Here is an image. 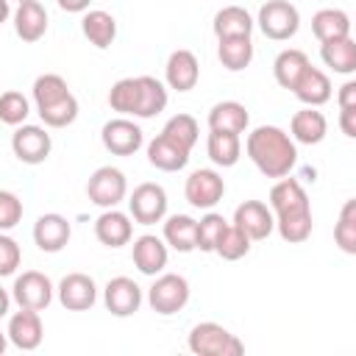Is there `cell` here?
Returning a JSON list of instances; mask_svg holds the SVG:
<instances>
[{"instance_id":"b9f144b4","label":"cell","mask_w":356,"mask_h":356,"mask_svg":"<svg viewBox=\"0 0 356 356\" xmlns=\"http://www.w3.org/2000/svg\"><path fill=\"white\" fill-rule=\"evenodd\" d=\"M19 261H22V250H19V245H17V239H11L6 231L0 234V275H14L17 273V267H19Z\"/></svg>"},{"instance_id":"603a6c76","label":"cell","mask_w":356,"mask_h":356,"mask_svg":"<svg viewBox=\"0 0 356 356\" xmlns=\"http://www.w3.org/2000/svg\"><path fill=\"white\" fill-rule=\"evenodd\" d=\"M248 125H250V114L239 100H220L209 108V131L245 134Z\"/></svg>"},{"instance_id":"bcb514c9","label":"cell","mask_w":356,"mask_h":356,"mask_svg":"<svg viewBox=\"0 0 356 356\" xmlns=\"http://www.w3.org/2000/svg\"><path fill=\"white\" fill-rule=\"evenodd\" d=\"M339 131L348 139H356V106L353 108H339Z\"/></svg>"},{"instance_id":"4316f807","label":"cell","mask_w":356,"mask_h":356,"mask_svg":"<svg viewBox=\"0 0 356 356\" xmlns=\"http://www.w3.org/2000/svg\"><path fill=\"white\" fill-rule=\"evenodd\" d=\"M350 28H353V22L342 8H320L312 17V33L317 36L320 44L350 36Z\"/></svg>"},{"instance_id":"8d00e7d4","label":"cell","mask_w":356,"mask_h":356,"mask_svg":"<svg viewBox=\"0 0 356 356\" xmlns=\"http://www.w3.org/2000/svg\"><path fill=\"white\" fill-rule=\"evenodd\" d=\"M161 134H164V136H170L172 142H178L181 147L192 150V147L197 145L200 128H197V120H195L192 114H175V117H170V120L164 122Z\"/></svg>"},{"instance_id":"f1b7e54d","label":"cell","mask_w":356,"mask_h":356,"mask_svg":"<svg viewBox=\"0 0 356 356\" xmlns=\"http://www.w3.org/2000/svg\"><path fill=\"white\" fill-rule=\"evenodd\" d=\"M217 58L228 72H242L253 61V39L250 36H225L217 39Z\"/></svg>"},{"instance_id":"9a60e30c","label":"cell","mask_w":356,"mask_h":356,"mask_svg":"<svg viewBox=\"0 0 356 356\" xmlns=\"http://www.w3.org/2000/svg\"><path fill=\"white\" fill-rule=\"evenodd\" d=\"M6 337L19 350H36L42 345V337H44V325H42L39 312L36 309H19V312H14L8 317Z\"/></svg>"},{"instance_id":"8fae6325","label":"cell","mask_w":356,"mask_h":356,"mask_svg":"<svg viewBox=\"0 0 356 356\" xmlns=\"http://www.w3.org/2000/svg\"><path fill=\"white\" fill-rule=\"evenodd\" d=\"M56 298L67 312H89L97 303V284L86 273H67L56 286Z\"/></svg>"},{"instance_id":"d6986e66","label":"cell","mask_w":356,"mask_h":356,"mask_svg":"<svg viewBox=\"0 0 356 356\" xmlns=\"http://www.w3.org/2000/svg\"><path fill=\"white\" fill-rule=\"evenodd\" d=\"M270 209L275 211V217L281 214H298V211H312L309 206V195L303 189V184L298 178H278L270 189Z\"/></svg>"},{"instance_id":"ac0fdd59","label":"cell","mask_w":356,"mask_h":356,"mask_svg":"<svg viewBox=\"0 0 356 356\" xmlns=\"http://www.w3.org/2000/svg\"><path fill=\"white\" fill-rule=\"evenodd\" d=\"M134 217L120 209H103V214L95 220V236L106 248H122L134 239Z\"/></svg>"},{"instance_id":"836d02e7","label":"cell","mask_w":356,"mask_h":356,"mask_svg":"<svg viewBox=\"0 0 356 356\" xmlns=\"http://www.w3.org/2000/svg\"><path fill=\"white\" fill-rule=\"evenodd\" d=\"M108 106L111 111L122 117H136L139 108V78H120L108 89Z\"/></svg>"},{"instance_id":"5b68a950","label":"cell","mask_w":356,"mask_h":356,"mask_svg":"<svg viewBox=\"0 0 356 356\" xmlns=\"http://www.w3.org/2000/svg\"><path fill=\"white\" fill-rule=\"evenodd\" d=\"M86 195L95 206L100 209H117V203L125 200L128 195V181H125V172L106 164V167H97L89 181H86Z\"/></svg>"},{"instance_id":"7c38bea8","label":"cell","mask_w":356,"mask_h":356,"mask_svg":"<svg viewBox=\"0 0 356 356\" xmlns=\"http://www.w3.org/2000/svg\"><path fill=\"white\" fill-rule=\"evenodd\" d=\"M131 259H134V267L142 273V275H161L164 267H167V259H170V245L164 242V236H156V234H142L134 239V250H131Z\"/></svg>"},{"instance_id":"4dcf8cb0","label":"cell","mask_w":356,"mask_h":356,"mask_svg":"<svg viewBox=\"0 0 356 356\" xmlns=\"http://www.w3.org/2000/svg\"><path fill=\"white\" fill-rule=\"evenodd\" d=\"M309 70V56L303 53V50H298V47H286V50H281L278 56H275V61H273V75H275V81H278V86H284V89H295V83L300 81V75Z\"/></svg>"},{"instance_id":"52a82bcc","label":"cell","mask_w":356,"mask_h":356,"mask_svg":"<svg viewBox=\"0 0 356 356\" xmlns=\"http://www.w3.org/2000/svg\"><path fill=\"white\" fill-rule=\"evenodd\" d=\"M128 214L139 225H153L167 217V192L161 184L145 181L139 184L128 197Z\"/></svg>"},{"instance_id":"74e56055","label":"cell","mask_w":356,"mask_h":356,"mask_svg":"<svg viewBox=\"0 0 356 356\" xmlns=\"http://www.w3.org/2000/svg\"><path fill=\"white\" fill-rule=\"evenodd\" d=\"M250 242H253V239H250L239 225L228 222V228L222 231V236H220L214 253H217L220 259H225V261H236V259H242V256L250 253Z\"/></svg>"},{"instance_id":"8992f818","label":"cell","mask_w":356,"mask_h":356,"mask_svg":"<svg viewBox=\"0 0 356 356\" xmlns=\"http://www.w3.org/2000/svg\"><path fill=\"white\" fill-rule=\"evenodd\" d=\"M53 295H56V286L53 281L39 273V270H25L22 275L14 278L11 284V298L19 309H36V312H44L50 303H53Z\"/></svg>"},{"instance_id":"d6a6232c","label":"cell","mask_w":356,"mask_h":356,"mask_svg":"<svg viewBox=\"0 0 356 356\" xmlns=\"http://www.w3.org/2000/svg\"><path fill=\"white\" fill-rule=\"evenodd\" d=\"M167 108V86L153 75H139V120H150Z\"/></svg>"},{"instance_id":"60d3db41","label":"cell","mask_w":356,"mask_h":356,"mask_svg":"<svg viewBox=\"0 0 356 356\" xmlns=\"http://www.w3.org/2000/svg\"><path fill=\"white\" fill-rule=\"evenodd\" d=\"M28 114H31V103H28V97L22 92H14V89L3 92V97H0V120L6 125L17 128V125H22L28 120Z\"/></svg>"},{"instance_id":"f35d334b","label":"cell","mask_w":356,"mask_h":356,"mask_svg":"<svg viewBox=\"0 0 356 356\" xmlns=\"http://www.w3.org/2000/svg\"><path fill=\"white\" fill-rule=\"evenodd\" d=\"M225 228H228V220L222 214H217V211H209L206 217H200L197 220V250L214 253Z\"/></svg>"},{"instance_id":"2e32d148","label":"cell","mask_w":356,"mask_h":356,"mask_svg":"<svg viewBox=\"0 0 356 356\" xmlns=\"http://www.w3.org/2000/svg\"><path fill=\"white\" fill-rule=\"evenodd\" d=\"M72 236V225L64 214H56V211H47L42 214L36 222H33V242L42 253H58L67 248Z\"/></svg>"},{"instance_id":"ba28073f","label":"cell","mask_w":356,"mask_h":356,"mask_svg":"<svg viewBox=\"0 0 356 356\" xmlns=\"http://www.w3.org/2000/svg\"><path fill=\"white\" fill-rule=\"evenodd\" d=\"M222 195H225V181L217 170H209V167L189 172L184 184V197L195 209H214L222 200Z\"/></svg>"},{"instance_id":"9c48e42d","label":"cell","mask_w":356,"mask_h":356,"mask_svg":"<svg viewBox=\"0 0 356 356\" xmlns=\"http://www.w3.org/2000/svg\"><path fill=\"white\" fill-rule=\"evenodd\" d=\"M100 142L111 156H134L145 145V134L134 120L120 114V117H114V120H108L103 125Z\"/></svg>"},{"instance_id":"44dd1931","label":"cell","mask_w":356,"mask_h":356,"mask_svg":"<svg viewBox=\"0 0 356 356\" xmlns=\"http://www.w3.org/2000/svg\"><path fill=\"white\" fill-rule=\"evenodd\" d=\"M11 22H14V31L22 42H39L47 33V11L39 0L17 3V11H14Z\"/></svg>"},{"instance_id":"30bf717a","label":"cell","mask_w":356,"mask_h":356,"mask_svg":"<svg viewBox=\"0 0 356 356\" xmlns=\"http://www.w3.org/2000/svg\"><path fill=\"white\" fill-rule=\"evenodd\" d=\"M11 150L22 164H42L53 150V139L42 125H17L11 134Z\"/></svg>"},{"instance_id":"3957f363","label":"cell","mask_w":356,"mask_h":356,"mask_svg":"<svg viewBox=\"0 0 356 356\" xmlns=\"http://www.w3.org/2000/svg\"><path fill=\"white\" fill-rule=\"evenodd\" d=\"M259 31L273 42H286L300 28V11L289 0H267L256 17Z\"/></svg>"},{"instance_id":"e575fe53","label":"cell","mask_w":356,"mask_h":356,"mask_svg":"<svg viewBox=\"0 0 356 356\" xmlns=\"http://www.w3.org/2000/svg\"><path fill=\"white\" fill-rule=\"evenodd\" d=\"M31 92H33V103H36V111H39V108H47V106L64 100L70 95V86H67V81L61 75L44 72V75H39L33 81V89Z\"/></svg>"},{"instance_id":"ab89813d","label":"cell","mask_w":356,"mask_h":356,"mask_svg":"<svg viewBox=\"0 0 356 356\" xmlns=\"http://www.w3.org/2000/svg\"><path fill=\"white\" fill-rule=\"evenodd\" d=\"M39 117H42V122L47 128H67V125H72L78 120V100H75V95L70 92L64 100H58V103H53L47 108H39Z\"/></svg>"},{"instance_id":"83f0119b","label":"cell","mask_w":356,"mask_h":356,"mask_svg":"<svg viewBox=\"0 0 356 356\" xmlns=\"http://www.w3.org/2000/svg\"><path fill=\"white\" fill-rule=\"evenodd\" d=\"M295 97L303 103V106H323V103H328L331 100V81H328V75L323 72V70H317V67H312L309 64V70L300 75V81L295 83Z\"/></svg>"},{"instance_id":"ee69618b","label":"cell","mask_w":356,"mask_h":356,"mask_svg":"<svg viewBox=\"0 0 356 356\" xmlns=\"http://www.w3.org/2000/svg\"><path fill=\"white\" fill-rule=\"evenodd\" d=\"M334 242L342 253H350L356 256V225L353 222H345V220H337L334 225Z\"/></svg>"},{"instance_id":"681fc988","label":"cell","mask_w":356,"mask_h":356,"mask_svg":"<svg viewBox=\"0 0 356 356\" xmlns=\"http://www.w3.org/2000/svg\"><path fill=\"white\" fill-rule=\"evenodd\" d=\"M14 3H25V0H14Z\"/></svg>"},{"instance_id":"1f68e13d","label":"cell","mask_w":356,"mask_h":356,"mask_svg":"<svg viewBox=\"0 0 356 356\" xmlns=\"http://www.w3.org/2000/svg\"><path fill=\"white\" fill-rule=\"evenodd\" d=\"M206 153L217 167H234L242 156V139L231 131H209Z\"/></svg>"},{"instance_id":"cb8c5ba5","label":"cell","mask_w":356,"mask_h":356,"mask_svg":"<svg viewBox=\"0 0 356 356\" xmlns=\"http://www.w3.org/2000/svg\"><path fill=\"white\" fill-rule=\"evenodd\" d=\"M81 31L89 39V44H95L97 50H106L117 39V19L108 11H103V8H92V11L83 14Z\"/></svg>"},{"instance_id":"d590c367","label":"cell","mask_w":356,"mask_h":356,"mask_svg":"<svg viewBox=\"0 0 356 356\" xmlns=\"http://www.w3.org/2000/svg\"><path fill=\"white\" fill-rule=\"evenodd\" d=\"M312 228H314L312 211H298V214H281V217H275V231L289 245L306 242L312 236Z\"/></svg>"},{"instance_id":"6da1fadb","label":"cell","mask_w":356,"mask_h":356,"mask_svg":"<svg viewBox=\"0 0 356 356\" xmlns=\"http://www.w3.org/2000/svg\"><path fill=\"white\" fill-rule=\"evenodd\" d=\"M245 153L256 170L267 178H284L298 164V147L292 134L278 125H259L245 139Z\"/></svg>"},{"instance_id":"c3c4849f","label":"cell","mask_w":356,"mask_h":356,"mask_svg":"<svg viewBox=\"0 0 356 356\" xmlns=\"http://www.w3.org/2000/svg\"><path fill=\"white\" fill-rule=\"evenodd\" d=\"M339 220H345V222H353V225H356V197H350V200H345V203H342V209H339Z\"/></svg>"},{"instance_id":"4fadbf2b","label":"cell","mask_w":356,"mask_h":356,"mask_svg":"<svg viewBox=\"0 0 356 356\" xmlns=\"http://www.w3.org/2000/svg\"><path fill=\"white\" fill-rule=\"evenodd\" d=\"M103 303L114 317H131L142 306V286L128 275H117L103 286Z\"/></svg>"},{"instance_id":"7a4b0ae2","label":"cell","mask_w":356,"mask_h":356,"mask_svg":"<svg viewBox=\"0 0 356 356\" xmlns=\"http://www.w3.org/2000/svg\"><path fill=\"white\" fill-rule=\"evenodd\" d=\"M186 345L197 356H239L245 350V345L236 339V334H231L225 325L211 323V320L192 325Z\"/></svg>"},{"instance_id":"7402d4cb","label":"cell","mask_w":356,"mask_h":356,"mask_svg":"<svg viewBox=\"0 0 356 356\" xmlns=\"http://www.w3.org/2000/svg\"><path fill=\"white\" fill-rule=\"evenodd\" d=\"M289 134L300 145H320L325 139V134H328V122H325L323 111H317L314 106H306V108L292 114Z\"/></svg>"},{"instance_id":"e0dca14e","label":"cell","mask_w":356,"mask_h":356,"mask_svg":"<svg viewBox=\"0 0 356 356\" xmlns=\"http://www.w3.org/2000/svg\"><path fill=\"white\" fill-rule=\"evenodd\" d=\"M164 78H167V86L175 89V92H189L197 86L200 81V64H197V56L186 47H178L170 53L167 64H164Z\"/></svg>"},{"instance_id":"ffe728a7","label":"cell","mask_w":356,"mask_h":356,"mask_svg":"<svg viewBox=\"0 0 356 356\" xmlns=\"http://www.w3.org/2000/svg\"><path fill=\"white\" fill-rule=\"evenodd\" d=\"M189 153L192 150L181 147L178 142H172L164 134H159L156 139L147 142V161L156 170H161V172H178V170H184L189 164Z\"/></svg>"},{"instance_id":"f6af8a7d","label":"cell","mask_w":356,"mask_h":356,"mask_svg":"<svg viewBox=\"0 0 356 356\" xmlns=\"http://www.w3.org/2000/svg\"><path fill=\"white\" fill-rule=\"evenodd\" d=\"M337 103H339V108H353V106H356V78H350V81H345V83L339 86Z\"/></svg>"},{"instance_id":"5bb4252c","label":"cell","mask_w":356,"mask_h":356,"mask_svg":"<svg viewBox=\"0 0 356 356\" xmlns=\"http://www.w3.org/2000/svg\"><path fill=\"white\" fill-rule=\"evenodd\" d=\"M234 225H239L253 242H259L275 231V211L261 200H245L234 211Z\"/></svg>"},{"instance_id":"d4e9b609","label":"cell","mask_w":356,"mask_h":356,"mask_svg":"<svg viewBox=\"0 0 356 356\" xmlns=\"http://www.w3.org/2000/svg\"><path fill=\"white\" fill-rule=\"evenodd\" d=\"M164 242L178 253L197 250V220L189 214H172L164 220Z\"/></svg>"},{"instance_id":"7bdbcfd3","label":"cell","mask_w":356,"mask_h":356,"mask_svg":"<svg viewBox=\"0 0 356 356\" xmlns=\"http://www.w3.org/2000/svg\"><path fill=\"white\" fill-rule=\"evenodd\" d=\"M19 220H22V200L14 192L3 189L0 192V228L3 231H11Z\"/></svg>"},{"instance_id":"f546056e","label":"cell","mask_w":356,"mask_h":356,"mask_svg":"<svg viewBox=\"0 0 356 356\" xmlns=\"http://www.w3.org/2000/svg\"><path fill=\"white\" fill-rule=\"evenodd\" d=\"M320 58L328 70L339 72V75H350L356 72V39L345 36V39H334V42H323L320 44Z\"/></svg>"},{"instance_id":"277c9868","label":"cell","mask_w":356,"mask_h":356,"mask_svg":"<svg viewBox=\"0 0 356 356\" xmlns=\"http://www.w3.org/2000/svg\"><path fill=\"white\" fill-rule=\"evenodd\" d=\"M189 292L192 289H189V281L184 275H178V273H161V275H156V281L147 289V303H150V309L156 314L170 317V314L181 312L189 303Z\"/></svg>"},{"instance_id":"7dc6e473","label":"cell","mask_w":356,"mask_h":356,"mask_svg":"<svg viewBox=\"0 0 356 356\" xmlns=\"http://www.w3.org/2000/svg\"><path fill=\"white\" fill-rule=\"evenodd\" d=\"M56 3H58V8L67 11V14H86L92 0H56Z\"/></svg>"},{"instance_id":"484cf974","label":"cell","mask_w":356,"mask_h":356,"mask_svg":"<svg viewBox=\"0 0 356 356\" xmlns=\"http://www.w3.org/2000/svg\"><path fill=\"white\" fill-rule=\"evenodd\" d=\"M211 28H214V36L217 39H225V36H250L253 28H256V19L242 6H225V8H220L214 14Z\"/></svg>"}]
</instances>
